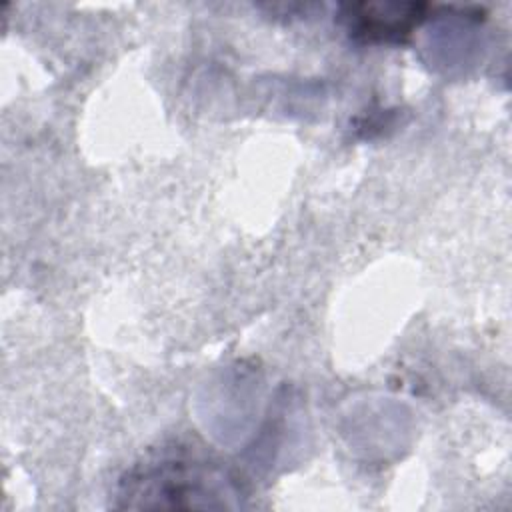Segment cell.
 <instances>
[{
  "mask_svg": "<svg viewBox=\"0 0 512 512\" xmlns=\"http://www.w3.org/2000/svg\"><path fill=\"white\" fill-rule=\"evenodd\" d=\"M120 508H236L240 482L188 446L162 448L134 464L118 486Z\"/></svg>",
  "mask_w": 512,
  "mask_h": 512,
  "instance_id": "obj_1",
  "label": "cell"
}]
</instances>
